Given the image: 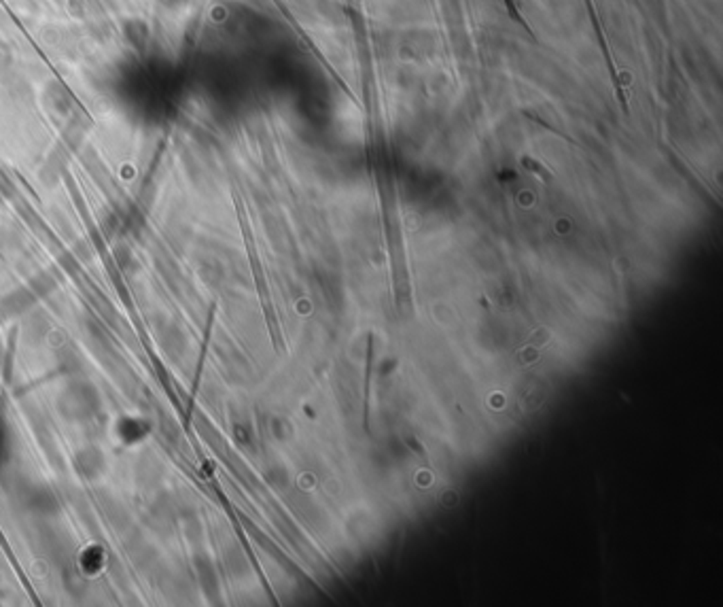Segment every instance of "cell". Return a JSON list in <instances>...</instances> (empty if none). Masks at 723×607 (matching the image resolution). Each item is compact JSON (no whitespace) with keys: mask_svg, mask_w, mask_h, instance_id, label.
Returning a JSON list of instances; mask_svg holds the SVG:
<instances>
[{"mask_svg":"<svg viewBox=\"0 0 723 607\" xmlns=\"http://www.w3.org/2000/svg\"><path fill=\"white\" fill-rule=\"evenodd\" d=\"M373 365H375V344H373V333H369V338H367V355H365V376H363V429H365V433L371 431L369 416H371Z\"/></svg>","mask_w":723,"mask_h":607,"instance_id":"obj_3","label":"cell"},{"mask_svg":"<svg viewBox=\"0 0 723 607\" xmlns=\"http://www.w3.org/2000/svg\"><path fill=\"white\" fill-rule=\"evenodd\" d=\"M405 442L409 444V448H411V450H414V452H418V455H420L422 459H427V450H425V446H422V444H420L418 440H414V437H407V440H405Z\"/></svg>","mask_w":723,"mask_h":607,"instance_id":"obj_4","label":"cell"},{"mask_svg":"<svg viewBox=\"0 0 723 607\" xmlns=\"http://www.w3.org/2000/svg\"><path fill=\"white\" fill-rule=\"evenodd\" d=\"M153 435V421L141 412L119 414L111 425V437L117 448L136 450Z\"/></svg>","mask_w":723,"mask_h":607,"instance_id":"obj_1","label":"cell"},{"mask_svg":"<svg viewBox=\"0 0 723 607\" xmlns=\"http://www.w3.org/2000/svg\"><path fill=\"white\" fill-rule=\"evenodd\" d=\"M77 569L85 580H98L107 573L109 569V552L107 548L98 544V542H89L85 544L79 554H77Z\"/></svg>","mask_w":723,"mask_h":607,"instance_id":"obj_2","label":"cell"}]
</instances>
